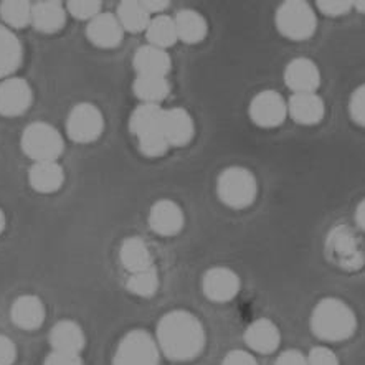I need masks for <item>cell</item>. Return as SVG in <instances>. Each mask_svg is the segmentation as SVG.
Instances as JSON below:
<instances>
[{"instance_id": "10", "label": "cell", "mask_w": 365, "mask_h": 365, "mask_svg": "<svg viewBox=\"0 0 365 365\" xmlns=\"http://www.w3.org/2000/svg\"><path fill=\"white\" fill-rule=\"evenodd\" d=\"M248 114L258 128H278L288 118V101L278 91L264 90L250 103Z\"/></svg>"}, {"instance_id": "31", "label": "cell", "mask_w": 365, "mask_h": 365, "mask_svg": "<svg viewBox=\"0 0 365 365\" xmlns=\"http://www.w3.org/2000/svg\"><path fill=\"white\" fill-rule=\"evenodd\" d=\"M128 289L133 294L140 296V298H150L155 294L159 288V276L154 268L139 271V273L129 274L128 278Z\"/></svg>"}, {"instance_id": "22", "label": "cell", "mask_w": 365, "mask_h": 365, "mask_svg": "<svg viewBox=\"0 0 365 365\" xmlns=\"http://www.w3.org/2000/svg\"><path fill=\"white\" fill-rule=\"evenodd\" d=\"M30 185L40 194H53L65 182V172L56 160L35 163L29 172Z\"/></svg>"}, {"instance_id": "7", "label": "cell", "mask_w": 365, "mask_h": 365, "mask_svg": "<svg viewBox=\"0 0 365 365\" xmlns=\"http://www.w3.org/2000/svg\"><path fill=\"white\" fill-rule=\"evenodd\" d=\"M22 149L35 163H51L63 153V139L50 124L32 123L22 134Z\"/></svg>"}, {"instance_id": "19", "label": "cell", "mask_w": 365, "mask_h": 365, "mask_svg": "<svg viewBox=\"0 0 365 365\" xmlns=\"http://www.w3.org/2000/svg\"><path fill=\"white\" fill-rule=\"evenodd\" d=\"M14 324L24 331H35L43 324L45 321V306L36 296H20V298L14 302L12 311Z\"/></svg>"}, {"instance_id": "11", "label": "cell", "mask_w": 365, "mask_h": 365, "mask_svg": "<svg viewBox=\"0 0 365 365\" xmlns=\"http://www.w3.org/2000/svg\"><path fill=\"white\" fill-rule=\"evenodd\" d=\"M242 283L238 274L225 266H215L203 274L202 289L207 299L213 302H228L240 293Z\"/></svg>"}, {"instance_id": "26", "label": "cell", "mask_w": 365, "mask_h": 365, "mask_svg": "<svg viewBox=\"0 0 365 365\" xmlns=\"http://www.w3.org/2000/svg\"><path fill=\"white\" fill-rule=\"evenodd\" d=\"M22 63V45L12 30L0 25V78H7Z\"/></svg>"}, {"instance_id": "12", "label": "cell", "mask_w": 365, "mask_h": 365, "mask_svg": "<svg viewBox=\"0 0 365 365\" xmlns=\"http://www.w3.org/2000/svg\"><path fill=\"white\" fill-rule=\"evenodd\" d=\"M321 71L311 58H294L284 68V83L293 91V95L299 93H317L321 86Z\"/></svg>"}, {"instance_id": "23", "label": "cell", "mask_w": 365, "mask_h": 365, "mask_svg": "<svg viewBox=\"0 0 365 365\" xmlns=\"http://www.w3.org/2000/svg\"><path fill=\"white\" fill-rule=\"evenodd\" d=\"M66 22L65 7L60 2H36L32 7V24L41 34H56Z\"/></svg>"}, {"instance_id": "17", "label": "cell", "mask_w": 365, "mask_h": 365, "mask_svg": "<svg viewBox=\"0 0 365 365\" xmlns=\"http://www.w3.org/2000/svg\"><path fill=\"white\" fill-rule=\"evenodd\" d=\"M124 29L118 17L111 14H100L88 24L86 35L93 45L100 48H116L121 43Z\"/></svg>"}, {"instance_id": "32", "label": "cell", "mask_w": 365, "mask_h": 365, "mask_svg": "<svg viewBox=\"0 0 365 365\" xmlns=\"http://www.w3.org/2000/svg\"><path fill=\"white\" fill-rule=\"evenodd\" d=\"M66 9L75 19L91 22L93 19L100 15L101 2H95V0H71V2H68Z\"/></svg>"}, {"instance_id": "33", "label": "cell", "mask_w": 365, "mask_h": 365, "mask_svg": "<svg viewBox=\"0 0 365 365\" xmlns=\"http://www.w3.org/2000/svg\"><path fill=\"white\" fill-rule=\"evenodd\" d=\"M349 114L352 121L365 129V83L357 88L351 95L349 101Z\"/></svg>"}, {"instance_id": "3", "label": "cell", "mask_w": 365, "mask_h": 365, "mask_svg": "<svg viewBox=\"0 0 365 365\" xmlns=\"http://www.w3.org/2000/svg\"><path fill=\"white\" fill-rule=\"evenodd\" d=\"M164 109L159 104L143 103L138 106L129 119V129L139 140V149L145 158H160L169 150L163 131Z\"/></svg>"}, {"instance_id": "38", "label": "cell", "mask_w": 365, "mask_h": 365, "mask_svg": "<svg viewBox=\"0 0 365 365\" xmlns=\"http://www.w3.org/2000/svg\"><path fill=\"white\" fill-rule=\"evenodd\" d=\"M43 365H83V361L80 356H75V354H63L53 351L45 359Z\"/></svg>"}, {"instance_id": "41", "label": "cell", "mask_w": 365, "mask_h": 365, "mask_svg": "<svg viewBox=\"0 0 365 365\" xmlns=\"http://www.w3.org/2000/svg\"><path fill=\"white\" fill-rule=\"evenodd\" d=\"M354 218H356L357 227L361 228L362 232H365V199L359 202V205L356 208V215H354Z\"/></svg>"}, {"instance_id": "37", "label": "cell", "mask_w": 365, "mask_h": 365, "mask_svg": "<svg viewBox=\"0 0 365 365\" xmlns=\"http://www.w3.org/2000/svg\"><path fill=\"white\" fill-rule=\"evenodd\" d=\"M222 365H258L257 359L247 351H232L223 359Z\"/></svg>"}, {"instance_id": "34", "label": "cell", "mask_w": 365, "mask_h": 365, "mask_svg": "<svg viewBox=\"0 0 365 365\" xmlns=\"http://www.w3.org/2000/svg\"><path fill=\"white\" fill-rule=\"evenodd\" d=\"M316 7L327 17H342L354 9V2H349V0H317Z\"/></svg>"}, {"instance_id": "21", "label": "cell", "mask_w": 365, "mask_h": 365, "mask_svg": "<svg viewBox=\"0 0 365 365\" xmlns=\"http://www.w3.org/2000/svg\"><path fill=\"white\" fill-rule=\"evenodd\" d=\"M50 344L55 352L80 356L85 347V332L76 322L60 321L50 332Z\"/></svg>"}, {"instance_id": "5", "label": "cell", "mask_w": 365, "mask_h": 365, "mask_svg": "<svg viewBox=\"0 0 365 365\" xmlns=\"http://www.w3.org/2000/svg\"><path fill=\"white\" fill-rule=\"evenodd\" d=\"M276 29L286 38L302 41L309 40L317 30V17L311 4L304 0H288L276 10Z\"/></svg>"}, {"instance_id": "4", "label": "cell", "mask_w": 365, "mask_h": 365, "mask_svg": "<svg viewBox=\"0 0 365 365\" xmlns=\"http://www.w3.org/2000/svg\"><path fill=\"white\" fill-rule=\"evenodd\" d=\"M217 195L227 207L242 210L252 205L258 195V182L252 170L245 167H228L218 175Z\"/></svg>"}, {"instance_id": "39", "label": "cell", "mask_w": 365, "mask_h": 365, "mask_svg": "<svg viewBox=\"0 0 365 365\" xmlns=\"http://www.w3.org/2000/svg\"><path fill=\"white\" fill-rule=\"evenodd\" d=\"M274 365H309V364H307V357L304 354L296 351V349H289V351H284L278 359H276Z\"/></svg>"}, {"instance_id": "29", "label": "cell", "mask_w": 365, "mask_h": 365, "mask_svg": "<svg viewBox=\"0 0 365 365\" xmlns=\"http://www.w3.org/2000/svg\"><path fill=\"white\" fill-rule=\"evenodd\" d=\"M149 45L158 46V48H169L179 40L175 29V20L167 17V15H158L150 20L148 30H145Z\"/></svg>"}, {"instance_id": "16", "label": "cell", "mask_w": 365, "mask_h": 365, "mask_svg": "<svg viewBox=\"0 0 365 365\" xmlns=\"http://www.w3.org/2000/svg\"><path fill=\"white\" fill-rule=\"evenodd\" d=\"M184 212L179 203L172 200L155 202L149 212V225L158 235L163 237H174L184 228Z\"/></svg>"}, {"instance_id": "20", "label": "cell", "mask_w": 365, "mask_h": 365, "mask_svg": "<svg viewBox=\"0 0 365 365\" xmlns=\"http://www.w3.org/2000/svg\"><path fill=\"white\" fill-rule=\"evenodd\" d=\"M134 70L138 75H155V76H167L170 71L172 61L170 56L165 50L158 48V46L145 45L134 53L133 60Z\"/></svg>"}, {"instance_id": "14", "label": "cell", "mask_w": 365, "mask_h": 365, "mask_svg": "<svg viewBox=\"0 0 365 365\" xmlns=\"http://www.w3.org/2000/svg\"><path fill=\"white\" fill-rule=\"evenodd\" d=\"M163 131L170 148H184L194 139V119L184 108L164 109Z\"/></svg>"}, {"instance_id": "30", "label": "cell", "mask_w": 365, "mask_h": 365, "mask_svg": "<svg viewBox=\"0 0 365 365\" xmlns=\"http://www.w3.org/2000/svg\"><path fill=\"white\" fill-rule=\"evenodd\" d=\"M32 4L25 0H5L0 4V17L12 29H24L32 24Z\"/></svg>"}, {"instance_id": "28", "label": "cell", "mask_w": 365, "mask_h": 365, "mask_svg": "<svg viewBox=\"0 0 365 365\" xmlns=\"http://www.w3.org/2000/svg\"><path fill=\"white\" fill-rule=\"evenodd\" d=\"M118 20L128 32H145L150 24V14L145 10L143 2L138 0H124L118 7Z\"/></svg>"}, {"instance_id": "40", "label": "cell", "mask_w": 365, "mask_h": 365, "mask_svg": "<svg viewBox=\"0 0 365 365\" xmlns=\"http://www.w3.org/2000/svg\"><path fill=\"white\" fill-rule=\"evenodd\" d=\"M143 5L149 14H159L169 7V2H163V0H145Z\"/></svg>"}, {"instance_id": "6", "label": "cell", "mask_w": 365, "mask_h": 365, "mask_svg": "<svg viewBox=\"0 0 365 365\" xmlns=\"http://www.w3.org/2000/svg\"><path fill=\"white\" fill-rule=\"evenodd\" d=\"M326 257L344 271H359L365 264L361 240L349 225L334 227L326 238Z\"/></svg>"}, {"instance_id": "2", "label": "cell", "mask_w": 365, "mask_h": 365, "mask_svg": "<svg viewBox=\"0 0 365 365\" xmlns=\"http://www.w3.org/2000/svg\"><path fill=\"white\" fill-rule=\"evenodd\" d=\"M357 329V317L352 307L339 298H324L311 314V331L324 342H344Z\"/></svg>"}, {"instance_id": "25", "label": "cell", "mask_w": 365, "mask_h": 365, "mask_svg": "<svg viewBox=\"0 0 365 365\" xmlns=\"http://www.w3.org/2000/svg\"><path fill=\"white\" fill-rule=\"evenodd\" d=\"M119 257H121V263L129 271V274L154 268L153 255H150L148 245L138 237L124 240Z\"/></svg>"}, {"instance_id": "24", "label": "cell", "mask_w": 365, "mask_h": 365, "mask_svg": "<svg viewBox=\"0 0 365 365\" xmlns=\"http://www.w3.org/2000/svg\"><path fill=\"white\" fill-rule=\"evenodd\" d=\"M174 20L177 36H179V40L184 41V43H200L208 34L207 20L203 19V15L197 12V10H180V12L175 15Z\"/></svg>"}, {"instance_id": "18", "label": "cell", "mask_w": 365, "mask_h": 365, "mask_svg": "<svg viewBox=\"0 0 365 365\" xmlns=\"http://www.w3.org/2000/svg\"><path fill=\"white\" fill-rule=\"evenodd\" d=\"M245 342L252 351L258 354H273L281 344V332L278 326L269 319H258L245 331Z\"/></svg>"}, {"instance_id": "42", "label": "cell", "mask_w": 365, "mask_h": 365, "mask_svg": "<svg viewBox=\"0 0 365 365\" xmlns=\"http://www.w3.org/2000/svg\"><path fill=\"white\" fill-rule=\"evenodd\" d=\"M354 10H357L359 14L365 15V0H356V2H354Z\"/></svg>"}, {"instance_id": "36", "label": "cell", "mask_w": 365, "mask_h": 365, "mask_svg": "<svg viewBox=\"0 0 365 365\" xmlns=\"http://www.w3.org/2000/svg\"><path fill=\"white\" fill-rule=\"evenodd\" d=\"M17 357V347L7 336L0 334V365H12Z\"/></svg>"}, {"instance_id": "1", "label": "cell", "mask_w": 365, "mask_h": 365, "mask_svg": "<svg viewBox=\"0 0 365 365\" xmlns=\"http://www.w3.org/2000/svg\"><path fill=\"white\" fill-rule=\"evenodd\" d=\"M160 352L175 362L194 361L205 347V331L202 322L189 311L167 312L158 324Z\"/></svg>"}, {"instance_id": "27", "label": "cell", "mask_w": 365, "mask_h": 365, "mask_svg": "<svg viewBox=\"0 0 365 365\" xmlns=\"http://www.w3.org/2000/svg\"><path fill=\"white\" fill-rule=\"evenodd\" d=\"M134 95L143 103L159 104L164 101L170 93V83L167 76L155 75H138L133 85Z\"/></svg>"}, {"instance_id": "35", "label": "cell", "mask_w": 365, "mask_h": 365, "mask_svg": "<svg viewBox=\"0 0 365 365\" xmlns=\"http://www.w3.org/2000/svg\"><path fill=\"white\" fill-rule=\"evenodd\" d=\"M307 364L309 365H339V359L329 347L317 346L312 347L307 354Z\"/></svg>"}, {"instance_id": "15", "label": "cell", "mask_w": 365, "mask_h": 365, "mask_svg": "<svg viewBox=\"0 0 365 365\" xmlns=\"http://www.w3.org/2000/svg\"><path fill=\"white\" fill-rule=\"evenodd\" d=\"M288 116L301 126H316L326 116L324 100L317 93H299L288 100Z\"/></svg>"}, {"instance_id": "8", "label": "cell", "mask_w": 365, "mask_h": 365, "mask_svg": "<svg viewBox=\"0 0 365 365\" xmlns=\"http://www.w3.org/2000/svg\"><path fill=\"white\" fill-rule=\"evenodd\" d=\"M158 341L145 331H131L123 337L114 354L113 365H159Z\"/></svg>"}, {"instance_id": "13", "label": "cell", "mask_w": 365, "mask_h": 365, "mask_svg": "<svg viewBox=\"0 0 365 365\" xmlns=\"http://www.w3.org/2000/svg\"><path fill=\"white\" fill-rule=\"evenodd\" d=\"M32 104V88L22 78H7L0 83V114L20 116Z\"/></svg>"}, {"instance_id": "9", "label": "cell", "mask_w": 365, "mask_h": 365, "mask_svg": "<svg viewBox=\"0 0 365 365\" xmlns=\"http://www.w3.org/2000/svg\"><path fill=\"white\" fill-rule=\"evenodd\" d=\"M104 129V118L95 104L81 103L71 109L66 121L68 135L75 143H93L100 138Z\"/></svg>"}, {"instance_id": "43", "label": "cell", "mask_w": 365, "mask_h": 365, "mask_svg": "<svg viewBox=\"0 0 365 365\" xmlns=\"http://www.w3.org/2000/svg\"><path fill=\"white\" fill-rule=\"evenodd\" d=\"M4 228H5V215H4L2 208H0V233L4 232Z\"/></svg>"}]
</instances>
